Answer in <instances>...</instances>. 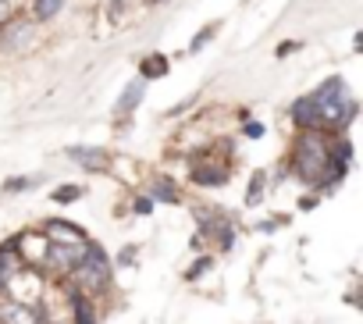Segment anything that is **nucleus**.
<instances>
[{"label": "nucleus", "instance_id": "f257e3e1", "mask_svg": "<svg viewBox=\"0 0 363 324\" xmlns=\"http://www.w3.org/2000/svg\"><path fill=\"white\" fill-rule=\"evenodd\" d=\"M313 107H317V118H320V128H345L349 118H356V104L345 89V79H324L313 93H310Z\"/></svg>", "mask_w": 363, "mask_h": 324}, {"label": "nucleus", "instance_id": "f03ea898", "mask_svg": "<svg viewBox=\"0 0 363 324\" xmlns=\"http://www.w3.org/2000/svg\"><path fill=\"white\" fill-rule=\"evenodd\" d=\"M328 164H331L328 143H324L317 132H303V135L296 139V150H292V168L299 172V179L320 186V179L328 175Z\"/></svg>", "mask_w": 363, "mask_h": 324}, {"label": "nucleus", "instance_id": "7ed1b4c3", "mask_svg": "<svg viewBox=\"0 0 363 324\" xmlns=\"http://www.w3.org/2000/svg\"><path fill=\"white\" fill-rule=\"evenodd\" d=\"M72 274H75L79 285L89 289V292L111 289V260H107V250L96 246V242H86V253H82V260L72 267Z\"/></svg>", "mask_w": 363, "mask_h": 324}, {"label": "nucleus", "instance_id": "20e7f679", "mask_svg": "<svg viewBox=\"0 0 363 324\" xmlns=\"http://www.w3.org/2000/svg\"><path fill=\"white\" fill-rule=\"evenodd\" d=\"M0 324H43V310L22 299L0 303Z\"/></svg>", "mask_w": 363, "mask_h": 324}, {"label": "nucleus", "instance_id": "39448f33", "mask_svg": "<svg viewBox=\"0 0 363 324\" xmlns=\"http://www.w3.org/2000/svg\"><path fill=\"white\" fill-rule=\"evenodd\" d=\"M0 43H4L8 50H22L33 43V22L29 18H8L4 26H0Z\"/></svg>", "mask_w": 363, "mask_h": 324}, {"label": "nucleus", "instance_id": "423d86ee", "mask_svg": "<svg viewBox=\"0 0 363 324\" xmlns=\"http://www.w3.org/2000/svg\"><path fill=\"white\" fill-rule=\"evenodd\" d=\"M82 253H86V242L82 246L79 242H50L47 246V264L57 267V271H72L82 260Z\"/></svg>", "mask_w": 363, "mask_h": 324}, {"label": "nucleus", "instance_id": "0eeeda50", "mask_svg": "<svg viewBox=\"0 0 363 324\" xmlns=\"http://www.w3.org/2000/svg\"><path fill=\"white\" fill-rule=\"evenodd\" d=\"M68 157H72V164H79L86 172H107V164H111L104 146H68Z\"/></svg>", "mask_w": 363, "mask_h": 324}, {"label": "nucleus", "instance_id": "6e6552de", "mask_svg": "<svg viewBox=\"0 0 363 324\" xmlns=\"http://www.w3.org/2000/svg\"><path fill=\"white\" fill-rule=\"evenodd\" d=\"M292 125H296L299 132H317V128H320V118H317V107H313L310 96H299V100L292 104Z\"/></svg>", "mask_w": 363, "mask_h": 324}, {"label": "nucleus", "instance_id": "1a4fd4ad", "mask_svg": "<svg viewBox=\"0 0 363 324\" xmlns=\"http://www.w3.org/2000/svg\"><path fill=\"white\" fill-rule=\"evenodd\" d=\"M143 93H146V82H143V79H132V82H128V86L121 89V96H118L114 111H118V114H132V111L139 107Z\"/></svg>", "mask_w": 363, "mask_h": 324}, {"label": "nucleus", "instance_id": "9d476101", "mask_svg": "<svg viewBox=\"0 0 363 324\" xmlns=\"http://www.w3.org/2000/svg\"><path fill=\"white\" fill-rule=\"evenodd\" d=\"M167 65H171V61H167L164 54H146V57L139 61V79H143V82H150V79H160V75L167 72Z\"/></svg>", "mask_w": 363, "mask_h": 324}, {"label": "nucleus", "instance_id": "9b49d317", "mask_svg": "<svg viewBox=\"0 0 363 324\" xmlns=\"http://www.w3.org/2000/svg\"><path fill=\"white\" fill-rule=\"evenodd\" d=\"M150 200L178 203V200H182V193L174 189V182H171V179H153V182H150Z\"/></svg>", "mask_w": 363, "mask_h": 324}, {"label": "nucleus", "instance_id": "f8f14e48", "mask_svg": "<svg viewBox=\"0 0 363 324\" xmlns=\"http://www.w3.org/2000/svg\"><path fill=\"white\" fill-rule=\"evenodd\" d=\"M43 232H47V235H65V242H86L82 228H75V225H68V221H47Z\"/></svg>", "mask_w": 363, "mask_h": 324}, {"label": "nucleus", "instance_id": "ddd939ff", "mask_svg": "<svg viewBox=\"0 0 363 324\" xmlns=\"http://www.w3.org/2000/svg\"><path fill=\"white\" fill-rule=\"evenodd\" d=\"M18 274V260L11 257V250H0V296L11 285V278Z\"/></svg>", "mask_w": 363, "mask_h": 324}, {"label": "nucleus", "instance_id": "4468645a", "mask_svg": "<svg viewBox=\"0 0 363 324\" xmlns=\"http://www.w3.org/2000/svg\"><path fill=\"white\" fill-rule=\"evenodd\" d=\"M61 8H65V0H33V15H36V22H50V18H57Z\"/></svg>", "mask_w": 363, "mask_h": 324}, {"label": "nucleus", "instance_id": "2eb2a0df", "mask_svg": "<svg viewBox=\"0 0 363 324\" xmlns=\"http://www.w3.org/2000/svg\"><path fill=\"white\" fill-rule=\"evenodd\" d=\"M72 303H75V324H96V310H93V303L86 296L72 292Z\"/></svg>", "mask_w": 363, "mask_h": 324}, {"label": "nucleus", "instance_id": "dca6fc26", "mask_svg": "<svg viewBox=\"0 0 363 324\" xmlns=\"http://www.w3.org/2000/svg\"><path fill=\"white\" fill-rule=\"evenodd\" d=\"M228 179V172L225 168H193V182H200V186H221Z\"/></svg>", "mask_w": 363, "mask_h": 324}, {"label": "nucleus", "instance_id": "f3484780", "mask_svg": "<svg viewBox=\"0 0 363 324\" xmlns=\"http://www.w3.org/2000/svg\"><path fill=\"white\" fill-rule=\"evenodd\" d=\"M82 196H86V189H82V186H61V189L54 193V200H57V203H72V200H82Z\"/></svg>", "mask_w": 363, "mask_h": 324}, {"label": "nucleus", "instance_id": "a211bd4d", "mask_svg": "<svg viewBox=\"0 0 363 324\" xmlns=\"http://www.w3.org/2000/svg\"><path fill=\"white\" fill-rule=\"evenodd\" d=\"M214 33H218V26H207V29H200V33L193 36V43H189V54L203 50V43H211V40H214Z\"/></svg>", "mask_w": 363, "mask_h": 324}, {"label": "nucleus", "instance_id": "6ab92c4d", "mask_svg": "<svg viewBox=\"0 0 363 324\" xmlns=\"http://www.w3.org/2000/svg\"><path fill=\"white\" fill-rule=\"evenodd\" d=\"M260 186H264V175H257V179H253V186L246 189V203H250V207H257V203H260Z\"/></svg>", "mask_w": 363, "mask_h": 324}, {"label": "nucleus", "instance_id": "aec40b11", "mask_svg": "<svg viewBox=\"0 0 363 324\" xmlns=\"http://www.w3.org/2000/svg\"><path fill=\"white\" fill-rule=\"evenodd\" d=\"M211 264H214V260H211V257H200V260H196V264H193V267H189V271H186V278H200V274H203V271H207V267H211Z\"/></svg>", "mask_w": 363, "mask_h": 324}, {"label": "nucleus", "instance_id": "412c9836", "mask_svg": "<svg viewBox=\"0 0 363 324\" xmlns=\"http://www.w3.org/2000/svg\"><path fill=\"white\" fill-rule=\"evenodd\" d=\"M29 186H33V179H11L4 189H8V193H22V189H29Z\"/></svg>", "mask_w": 363, "mask_h": 324}, {"label": "nucleus", "instance_id": "4be33fe9", "mask_svg": "<svg viewBox=\"0 0 363 324\" xmlns=\"http://www.w3.org/2000/svg\"><path fill=\"white\" fill-rule=\"evenodd\" d=\"M128 264H135V250H132V246H125V250L118 253V267H128Z\"/></svg>", "mask_w": 363, "mask_h": 324}, {"label": "nucleus", "instance_id": "5701e85b", "mask_svg": "<svg viewBox=\"0 0 363 324\" xmlns=\"http://www.w3.org/2000/svg\"><path fill=\"white\" fill-rule=\"evenodd\" d=\"M242 132H246L250 139H260V135H264V125H260V121H250V125H246Z\"/></svg>", "mask_w": 363, "mask_h": 324}, {"label": "nucleus", "instance_id": "b1692460", "mask_svg": "<svg viewBox=\"0 0 363 324\" xmlns=\"http://www.w3.org/2000/svg\"><path fill=\"white\" fill-rule=\"evenodd\" d=\"M11 18V0H0V26Z\"/></svg>", "mask_w": 363, "mask_h": 324}, {"label": "nucleus", "instance_id": "393cba45", "mask_svg": "<svg viewBox=\"0 0 363 324\" xmlns=\"http://www.w3.org/2000/svg\"><path fill=\"white\" fill-rule=\"evenodd\" d=\"M150 207H153V200H150V196H139V200H135V211H139V214H146Z\"/></svg>", "mask_w": 363, "mask_h": 324}, {"label": "nucleus", "instance_id": "a878e982", "mask_svg": "<svg viewBox=\"0 0 363 324\" xmlns=\"http://www.w3.org/2000/svg\"><path fill=\"white\" fill-rule=\"evenodd\" d=\"M296 47H299V43H281V47H278V57H285V54H292Z\"/></svg>", "mask_w": 363, "mask_h": 324}, {"label": "nucleus", "instance_id": "bb28decb", "mask_svg": "<svg viewBox=\"0 0 363 324\" xmlns=\"http://www.w3.org/2000/svg\"><path fill=\"white\" fill-rule=\"evenodd\" d=\"M146 4H160V0H146Z\"/></svg>", "mask_w": 363, "mask_h": 324}]
</instances>
